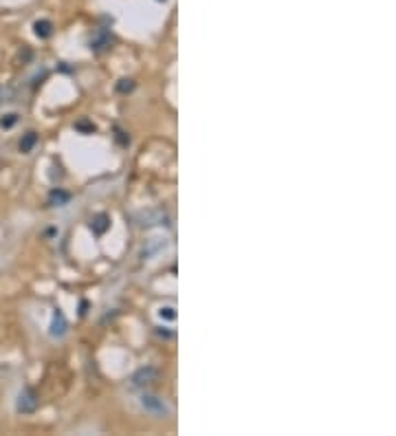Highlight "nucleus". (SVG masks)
Instances as JSON below:
<instances>
[{"label": "nucleus", "mask_w": 396, "mask_h": 436, "mask_svg": "<svg viewBox=\"0 0 396 436\" xmlns=\"http://www.w3.org/2000/svg\"><path fill=\"white\" fill-rule=\"evenodd\" d=\"M16 410L20 414H31V412H35L38 410V395H35L31 388L20 390V395L16 399Z\"/></svg>", "instance_id": "f257e3e1"}, {"label": "nucleus", "mask_w": 396, "mask_h": 436, "mask_svg": "<svg viewBox=\"0 0 396 436\" xmlns=\"http://www.w3.org/2000/svg\"><path fill=\"white\" fill-rule=\"evenodd\" d=\"M141 405H143L145 412H150V414H154V417H165L167 412H170V408L163 403V399L152 397V395H143L141 397Z\"/></svg>", "instance_id": "f03ea898"}, {"label": "nucleus", "mask_w": 396, "mask_h": 436, "mask_svg": "<svg viewBox=\"0 0 396 436\" xmlns=\"http://www.w3.org/2000/svg\"><path fill=\"white\" fill-rule=\"evenodd\" d=\"M157 377H159V372L154 370V368H141V370L135 372V377H132V383H135L137 388L152 386V383L157 381Z\"/></svg>", "instance_id": "7ed1b4c3"}, {"label": "nucleus", "mask_w": 396, "mask_h": 436, "mask_svg": "<svg viewBox=\"0 0 396 436\" xmlns=\"http://www.w3.org/2000/svg\"><path fill=\"white\" fill-rule=\"evenodd\" d=\"M66 330H69V322H66L64 313L62 311H55L53 313V322H51V335H53V337H62Z\"/></svg>", "instance_id": "20e7f679"}, {"label": "nucleus", "mask_w": 396, "mask_h": 436, "mask_svg": "<svg viewBox=\"0 0 396 436\" xmlns=\"http://www.w3.org/2000/svg\"><path fill=\"white\" fill-rule=\"evenodd\" d=\"M108 47H110V33L106 31V29H99V31L91 38V49L93 51H104Z\"/></svg>", "instance_id": "39448f33"}, {"label": "nucleus", "mask_w": 396, "mask_h": 436, "mask_svg": "<svg viewBox=\"0 0 396 436\" xmlns=\"http://www.w3.org/2000/svg\"><path fill=\"white\" fill-rule=\"evenodd\" d=\"M71 201V194L69 192H62V190H53L49 194V205H53V207H62Z\"/></svg>", "instance_id": "423d86ee"}, {"label": "nucleus", "mask_w": 396, "mask_h": 436, "mask_svg": "<svg viewBox=\"0 0 396 436\" xmlns=\"http://www.w3.org/2000/svg\"><path fill=\"white\" fill-rule=\"evenodd\" d=\"M108 227H110V218L106 216V214H97V216L91 220V229L95 234H104Z\"/></svg>", "instance_id": "0eeeda50"}, {"label": "nucleus", "mask_w": 396, "mask_h": 436, "mask_svg": "<svg viewBox=\"0 0 396 436\" xmlns=\"http://www.w3.org/2000/svg\"><path fill=\"white\" fill-rule=\"evenodd\" d=\"M35 143H38V135H35V132H27V135L20 139V152L29 154L35 148Z\"/></svg>", "instance_id": "6e6552de"}, {"label": "nucleus", "mask_w": 396, "mask_h": 436, "mask_svg": "<svg viewBox=\"0 0 396 436\" xmlns=\"http://www.w3.org/2000/svg\"><path fill=\"white\" fill-rule=\"evenodd\" d=\"M33 29H35V35H38V38H49V35L53 33V25H51V20H38L33 25Z\"/></svg>", "instance_id": "1a4fd4ad"}, {"label": "nucleus", "mask_w": 396, "mask_h": 436, "mask_svg": "<svg viewBox=\"0 0 396 436\" xmlns=\"http://www.w3.org/2000/svg\"><path fill=\"white\" fill-rule=\"evenodd\" d=\"M132 88H135V82H132V79H128V77L119 79V84H117V91H119V93H130Z\"/></svg>", "instance_id": "9d476101"}, {"label": "nucleus", "mask_w": 396, "mask_h": 436, "mask_svg": "<svg viewBox=\"0 0 396 436\" xmlns=\"http://www.w3.org/2000/svg\"><path fill=\"white\" fill-rule=\"evenodd\" d=\"M16 121H18V115L16 113H9V115H5L3 119H0V126H3V128H11Z\"/></svg>", "instance_id": "9b49d317"}, {"label": "nucleus", "mask_w": 396, "mask_h": 436, "mask_svg": "<svg viewBox=\"0 0 396 436\" xmlns=\"http://www.w3.org/2000/svg\"><path fill=\"white\" fill-rule=\"evenodd\" d=\"M13 99V91L9 86H0V104H5V101H11Z\"/></svg>", "instance_id": "f8f14e48"}, {"label": "nucleus", "mask_w": 396, "mask_h": 436, "mask_svg": "<svg viewBox=\"0 0 396 436\" xmlns=\"http://www.w3.org/2000/svg\"><path fill=\"white\" fill-rule=\"evenodd\" d=\"M159 315L163 317V320H170V322H172V320H176V311H174L172 306H163V308L159 311Z\"/></svg>", "instance_id": "ddd939ff"}, {"label": "nucleus", "mask_w": 396, "mask_h": 436, "mask_svg": "<svg viewBox=\"0 0 396 436\" xmlns=\"http://www.w3.org/2000/svg\"><path fill=\"white\" fill-rule=\"evenodd\" d=\"M77 130H86V132H93V130H95V126H93V123H88V121H79V123H77Z\"/></svg>", "instance_id": "4468645a"}, {"label": "nucleus", "mask_w": 396, "mask_h": 436, "mask_svg": "<svg viewBox=\"0 0 396 436\" xmlns=\"http://www.w3.org/2000/svg\"><path fill=\"white\" fill-rule=\"evenodd\" d=\"M163 3H165V0H163Z\"/></svg>", "instance_id": "2eb2a0df"}]
</instances>
